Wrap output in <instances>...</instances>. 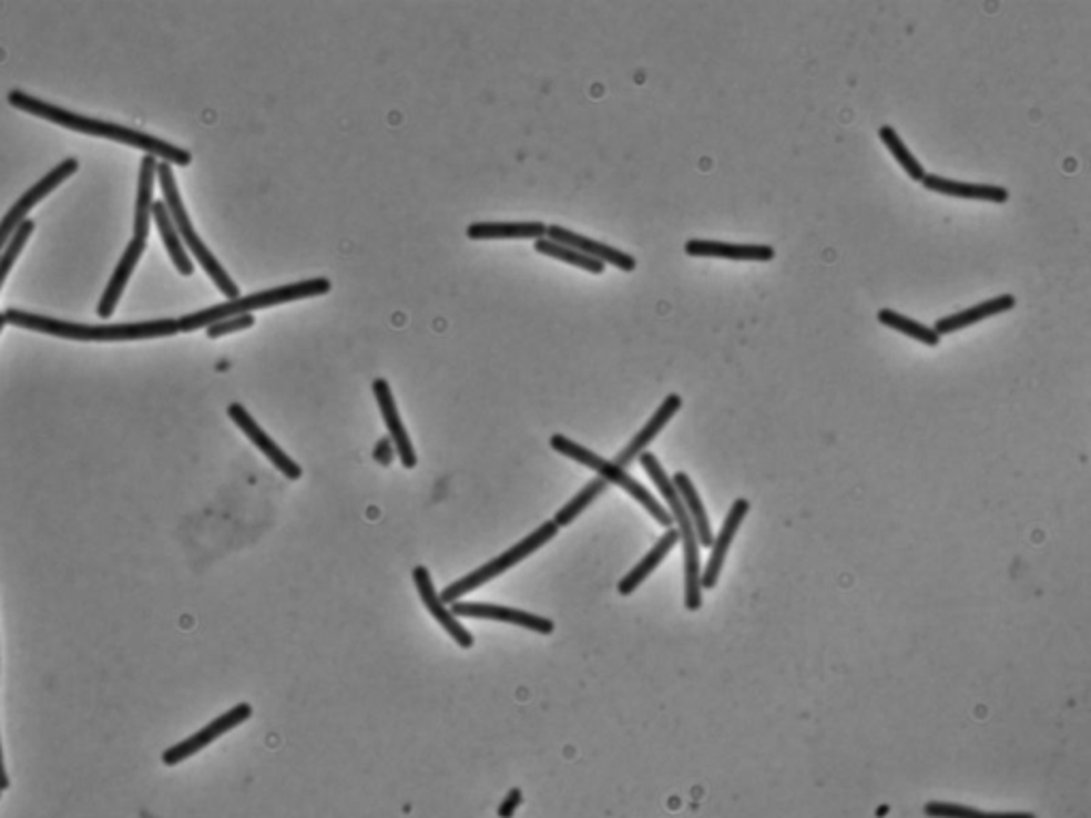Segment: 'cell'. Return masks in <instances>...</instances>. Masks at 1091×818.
<instances>
[{
  "instance_id": "1",
  "label": "cell",
  "mask_w": 1091,
  "mask_h": 818,
  "mask_svg": "<svg viewBox=\"0 0 1091 818\" xmlns=\"http://www.w3.org/2000/svg\"><path fill=\"white\" fill-rule=\"evenodd\" d=\"M9 103L13 108H18V110H24L28 113H32V115L45 117V120H50L54 124H60V126H67L71 131L85 133V135L105 136V139H113V141H120V143L135 145V147L145 150L154 159L161 156V159H164V163L186 166L192 161V154L188 150L177 147V145H173L169 141L159 139V136L147 135V133H141V131L122 126V124L105 122V120L88 117V115L75 113V111L55 108L52 103L41 101V99H34V96H30L27 92H20V90H11L9 92Z\"/></svg>"
},
{
  "instance_id": "2",
  "label": "cell",
  "mask_w": 1091,
  "mask_h": 818,
  "mask_svg": "<svg viewBox=\"0 0 1091 818\" xmlns=\"http://www.w3.org/2000/svg\"><path fill=\"white\" fill-rule=\"evenodd\" d=\"M4 320L13 327L50 333L55 337L78 339V341H131V339H150V337H166L180 333V325L173 318L163 320H145V323H126V325H80L67 323L58 318H48L39 314H30L22 309H7Z\"/></svg>"
},
{
  "instance_id": "3",
  "label": "cell",
  "mask_w": 1091,
  "mask_h": 818,
  "mask_svg": "<svg viewBox=\"0 0 1091 818\" xmlns=\"http://www.w3.org/2000/svg\"><path fill=\"white\" fill-rule=\"evenodd\" d=\"M333 288L330 279L328 277H314V279H300V282H293V284H284V286H275V288H269V290H261V293H254V295H247V297H237V299H228L226 303H218V305H212V307H205L201 311H194V314H188V316H182L177 320L180 325V330L184 333H191V330H196L201 327H210L214 323H220L224 318H231V316H242V314H252L256 309H265V307H273V305H279V303H288V300L307 299V297H320V295H328Z\"/></svg>"
},
{
  "instance_id": "4",
  "label": "cell",
  "mask_w": 1091,
  "mask_h": 818,
  "mask_svg": "<svg viewBox=\"0 0 1091 818\" xmlns=\"http://www.w3.org/2000/svg\"><path fill=\"white\" fill-rule=\"evenodd\" d=\"M640 463L646 469V473L653 478L656 489L665 497L672 519L679 524V538L684 545V605L686 610L695 612L702 607V572H700V542L695 535V526L691 522V517L682 503L681 494L676 491L672 478L665 473V469L659 463L653 452H642Z\"/></svg>"
},
{
  "instance_id": "5",
  "label": "cell",
  "mask_w": 1091,
  "mask_h": 818,
  "mask_svg": "<svg viewBox=\"0 0 1091 818\" xmlns=\"http://www.w3.org/2000/svg\"><path fill=\"white\" fill-rule=\"evenodd\" d=\"M156 175L161 180V188H163L164 194V205L171 214V219L180 233V237L188 244L192 249V254L198 258V263L203 265V269L210 273V277L216 282L220 290L228 297V299H237L239 297V288L237 284L231 279V275L226 273V269L220 265L218 258L212 254V249L205 246V242L198 237V233L194 231L192 226L191 218H188V212L184 207V201L180 196V191H177V182H175V175L171 171V164L159 163V168H156Z\"/></svg>"
},
{
  "instance_id": "6",
  "label": "cell",
  "mask_w": 1091,
  "mask_h": 818,
  "mask_svg": "<svg viewBox=\"0 0 1091 818\" xmlns=\"http://www.w3.org/2000/svg\"><path fill=\"white\" fill-rule=\"evenodd\" d=\"M550 446H552L557 452H561L563 457H568V459L575 461V463L584 464V467H591L593 471H598L601 480H605L608 484L612 482V484L621 487L623 491H628L629 494L635 499V501H640V503L649 510V514H651V517H653L659 524L670 526V524L674 522L672 514H670V512H665V508L656 501L655 497L649 492V489H646V487H642L635 478H631L628 473V469H623L621 464H616L614 461H605V459L600 457V454L591 452V450H589V448H584L582 443L573 441L570 437L561 436V433H559V436L550 437Z\"/></svg>"
},
{
  "instance_id": "7",
  "label": "cell",
  "mask_w": 1091,
  "mask_h": 818,
  "mask_svg": "<svg viewBox=\"0 0 1091 818\" xmlns=\"http://www.w3.org/2000/svg\"><path fill=\"white\" fill-rule=\"evenodd\" d=\"M557 533H559V526H557L552 520H548V522H544L542 526H538L531 535H527L522 542H519L517 545H512L510 550H506L501 556L492 559V561H489L487 565H482L480 570H476V572L465 575L461 580L452 582L450 586H446V589H443V593H441L439 597H441L443 603H455V601L459 600V597H465L467 593H471V591L480 589L482 584L491 582V580H494L497 575H501V573L512 570L514 565H519L520 561H524V559H527L529 554H533L538 548H542V545L548 544L550 540H554V535H557Z\"/></svg>"
},
{
  "instance_id": "8",
  "label": "cell",
  "mask_w": 1091,
  "mask_h": 818,
  "mask_svg": "<svg viewBox=\"0 0 1091 818\" xmlns=\"http://www.w3.org/2000/svg\"><path fill=\"white\" fill-rule=\"evenodd\" d=\"M78 166H80V163H78L75 159H67V161H62V163L54 166L48 175H43V177H41V180H39L32 188H28V191L20 196V201H16V205H13V207L4 214V218L0 219V254H2V249L7 247V244H9V237L16 233V228H18V226L24 222V218H27L28 212H30V209H32V207H34V205H37V203L45 196V194H50V192L54 191L58 184H62V182H64L71 173H75V171H78Z\"/></svg>"
},
{
  "instance_id": "9",
  "label": "cell",
  "mask_w": 1091,
  "mask_h": 818,
  "mask_svg": "<svg viewBox=\"0 0 1091 818\" xmlns=\"http://www.w3.org/2000/svg\"><path fill=\"white\" fill-rule=\"evenodd\" d=\"M252 716V708L247 704H239L233 709H228L226 714L218 716L214 723H210L207 727H203L198 734L171 746L169 750H164L163 761L164 765H177L182 764L184 759H188L192 755H196L198 750H203L205 746H210L214 739H218L220 736L228 734L231 729H235L237 725L246 723L247 718Z\"/></svg>"
},
{
  "instance_id": "10",
  "label": "cell",
  "mask_w": 1091,
  "mask_h": 818,
  "mask_svg": "<svg viewBox=\"0 0 1091 818\" xmlns=\"http://www.w3.org/2000/svg\"><path fill=\"white\" fill-rule=\"evenodd\" d=\"M455 616H467V618H478V621H497V623H510L517 627L538 631L542 635H550L554 631V623L544 616L522 612L514 607H503V605H492V603H465L455 601L452 610Z\"/></svg>"
},
{
  "instance_id": "11",
  "label": "cell",
  "mask_w": 1091,
  "mask_h": 818,
  "mask_svg": "<svg viewBox=\"0 0 1091 818\" xmlns=\"http://www.w3.org/2000/svg\"><path fill=\"white\" fill-rule=\"evenodd\" d=\"M228 416L231 420L246 433L247 439L272 461L288 480H299L303 476V469H300L297 461H293L275 441L272 437L265 433V429L252 418V413L247 411L242 403H231L228 406Z\"/></svg>"
},
{
  "instance_id": "12",
  "label": "cell",
  "mask_w": 1091,
  "mask_h": 818,
  "mask_svg": "<svg viewBox=\"0 0 1091 818\" xmlns=\"http://www.w3.org/2000/svg\"><path fill=\"white\" fill-rule=\"evenodd\" d=\"M546 237L552 239V242H559V244L573 247V249H578V252H582V254H587L591 258H598L603 265L605 263L608 265H614V267H619L623 272H633L635 265H638L635 258L631 254H628V252H623L619 247L608 246V244L598 242V239H591L587 235H580V233L570 231L565 226H559V224L546 226Z\"/></svg>"
},
{
  "instance_id": "13",
  "label": "cell",
  "mask_w": 1091,
  "mask_h": 818,
  "mask_svg": "<svg viewBox=\"0 0 1091 818\" xmlns=\"http://www.w3.org/2000/svg\"><path fill=\"white\" fill-rule=\"evenodd\" d=\"M414 584L418 589V595L422 603L427 605V610L431 612V616L436 618L437 623L443 627V631L461 646V648H471L473 646V635L467 631V628L459 623V618L446 607V603L439 597V593L436 591V584L431 580V573L425 568V565H418L414 572Z\"/></svg>"
},
{
  "instance_id": "14",
  "label": "cell",
  "mask_w": 1091,
  "mask_h": 818,
  "mask_svg": "<svg viewBox=\"0 0 1091 818\" xmlns=\"http://www.w3.org/2000/svg\"><path fill=\"white\" fill-rule=\"evenodd\" d=\"M748 512H751V503L746 499H736L734 501L727 519L723 522V529H721L716 542H712L708 565H706V570L702 573V589H714L716 586V582L721 577L723 563H725V556L730 552V545L734 542L737 529H740L742 520L746 519Z\"/></svg>"
},
{
  "instance_id": "15",
  "label": "cell",
  "mask_w": 1091,
  "mask_h": 818,
  "mask_svg": "<svg viewBox=\"0 0 1091 818\" xmlns=\"http://www.w3.org/2000/svg\"><path fill=\"white\" fill-rule=\"evenodd\" d=\"M374 395L378 399V406H380V411H383L384 425L388 427V433H390V441L395 446V450L399 452L401 457V463L404 467H416L418 459H416V452H414V446L409 441L408 431L404 427V420L399 416V409H397V403H395V397H392V390H390V384L386 382L384 378H376L374 380Z\"/></svg>"
},
{
  "instance_id": "16",
  "label": "cell",
  "mask_w": 1091,
  "mask_h": 818,
  "mask_svg": "<svg viewBox=\"0 0 1091 818\" xmlns=\"http://www.w3.org/2000/svg\"><path fill=\"white\" fill-rule=\"evenodd\" d=\"M681 408V395H676V392L667 395V397L663 399V403L656 408L655 413H653V418H651V420L642 427V431H640L638 436L633 437V439L629 441L628 448H625V450L616 457V461H614V463L621 464L623 469H628L629 464L633 463V461H635L642 452H646L649 443H651V441H653V439H655V437L663 431V427H665V425H667V422H670V420L679 413V409Z\"/></svg>"
},
{
  "instance_id": "17",
  "label": "cell",
  "mask_w": 1091,
  "mask_h": 818,
  "mask_svg": "<svg viewBox=\"0 0 1091 818\" xmlns=\"http://www.w3.org/2000/svg\"><path fill=\"white\" fill-rule=\"evenodd\" d=\"M689 256L702 258H725V260H748V263H767L776 256L774 247L746 246V244H727L714 239H689L684 244Z\"/></svg>"
},
{
  "instance_id": "18",
  "label": "cell",
  "mask_w": 1091,
  "mask_h": 818,
  "mask_svg": "<svg viewBox=\"0 0 1091 818\" xmlns=\"http://www.w3.org/2000/svg\"><path fill=\"white\" fill-rule=\"evenodd\" d=\"M1017 305V299L1012 295H1000V297H993V299L982 300L979 305H972V307H966L957 314H951V316H945L940 318L936 325H934V330L942 337V335H951L955 330H961V328L972 327L981 320H987L996 314H1005Z\"/></svg>"
},
{
  "instance_id": "19",
  "label": "cell",
  "mask_w": 1091,
  "mask_h": 818,
  "mask_svg": "<svg viewBox=\"0 0 1091 818\" xmlns=\"http://www.w3.org/2000/svg\"><path fill=\"white\" fill-rule=\"evenodd\" d=\"M924 188H928L931 192H938V194H947V196H957V198H968V201H989V203H1007L1009 201V191L1005 186H991V184H970V182H957V180H947V177H940V175H934V173H926L924 177Z\"/></svg>"
},
{
  "instance_id": "20",
  "label": "cell",
  "mask_w": 1091,
  "mask_h": 818,
  "mask_svg": "<svg viewBox=\"0 0 1091 818\" xmlns=\"http://www.w3.org/2000/svg\"><path fill=\"white\" fill-rule=\"evenodd\" d=\"M467 237L482 239H542L546 237L544 222H473L467 226Z\"/></svg>"
},
{
  "instance_id": "21",
  "label": "cell",
  "mask_w": 1091,
  "mask_h": 818,
  "mask_svg": "<svg viewBox=\"0 0 1091 818\" xmlns=\"http://www.w3.org/2000/svg\"><path fill=\"white\" fill-rule=\"evenodd\" d=\"M159 163L154 156H143L139 164V180H136V203H135V239L145 242L150 233V222H152V191H154V177H156Z\"/></svg>"
},
{
  "instance_id": "22",
  "label": "cell",
  "mask_w": 1091,
  "mask_h": 818,
  "mask_svg": "<svg viewBox=\"0 0 1091 818\" xmlns=\"http://www.w3.org/2000/svg\"><path fill=\"white\" fill-rule=\"evenodd\" d=\"M143 249H145V242H141V239H133L126 246V249H124V256L120 258L115 272L111 275L108 290L103 293V299L99 303V309L96 311H99L101 318H110L111 314H113V309H115V305L120 300V295H122V290H124L131 273L135 269V265L139 263V256L143 254Z\"/></svg>"
},
{
  "instance_id": "23",
  "label": "cell",
  "mask_w": 1091,
  "mask_h": 818,
  "mask_svg": "<svg viewBox=\"0 0 1091 818\" xmlns=\"http://www.w3.org/2000/svg\"><path fill=\"white\" fill-rule=\"evenodd\" d=\"M679 540H681V538H679V531H676V529H667V531L663 533V538H661V540L653 545V550H651V552H649V554H646V556H644V559H642V561H640V563H638V565H635V568H633V570H631V572H629L628 575L621 580V582H619V593H621V595H625V597L631 595V593H633V591H635V589H638V586H640V584H642V582H644L651 573L655 572L656 568H659V563H661V561L670 554V550H672L674 545L679 544Z\"/></svg>"
},
{
  "instance_id": "24",
  "label": "cell",
  "mask_w": 1091,
  "mask_h": 818,
  "mask_svg": "<svg viewBox=\"0 0 1091 818\" xmlns=\"http://www.w3.org/2000/svg\"><path fill=\"white\" fill-rule=\"evenodd\" d=\"M676 491L681 494L682 503L691 517V522L695 526V535H697V542L702 545H712L714 538H712V529H710L708 514L704 510V503L700 499V494L695 491L691 478L686 473L679 471L674 478H672Z\"/></svg>"
},
{
  "instance_id": "25",
  "label": "cell",
  "mask_w": 1091,
  "mask_h": 818,
  "mask_svg": "<svg viewBox=\"0 0 1091 818\" xmlns=\"http://www.w3.org/2000/svg\"><path fill=\"white\" fill-rule=\"evenodd\" d=\"M152 214H154V219H156V224H159V231H161V235H163L164 246L169 249V254H171V258H173L175 267L180 269V273L191 275V273L194 272V265H192L191 256H188L186 247L182 244V237H180V233H177V228H175V224H173V219H171V214H169V209H166L164 201H156V203L152 205Z\"/></svg>"
},
{
  "instance_id": "26",
  "label": "cell",
  "mask_w": 1091,
  "mask_h": 818,
  "mask_svg": "<svg viewBox=\"0 0 1091 818\" xmlns=\"http://www.w3.org/2000/svg\"><path fill=\"white\" fill-rule=\"evenodd\" d=\"M878 323L885 327L894 328V330H900L901 335H908V337L926 344L929 348H936L940 344V335L934 328L926 327V325H921L908 316H901L894 309L883 307L878 311Z\"/></svg>"
},
{
  "instance_id": "27",
  "label": "cell",
  "mask_w": 1091,
  "mask_h": 818,
  "mask_svg": "<svg viewBox=\"0 0 1091 818\" xmlns=\"http://www.w3.org/2000/svg\"><path fill=\"white\" fill-rule=\"evenodd\" d=\"M878 136L880 141L887 145V150L894 154V159L900 163L901 168L906 171V175L912 180V182H924L926 177V168L924 164L917 161V156L908 150V145L901 141V136L898 135V131L894 126H880L878 131Z\"/></svg>"
},
{
  "instance_id": "28",
  "label": "cell",
  "mask_w": 1091,
  "mask_h": 818,
  "mask_svg": "<svg viewBox=\"0 0 1091 818\" xmlns=\"http://www.w3.org/2000/svg\"><path fill=\"white\" fill-rule=\"evenodd\" d=\"M536 252H542L546 256H552V258H559L563 263H570V265H575L580 269H587L589 273H603L605 272V265L598 260V258H591L573 247L565 246V244H559V242H552L548 237H542V239H536Z\"/></svg>"
},
{
  "instance_id": "29",
  "label": "cell",
  "mask_w": 1091,
  "mask_h": 818,
  "mask_svg": "<svg viewBox=\"0 0 1091 818\" xmlns=\"http://www.w3.org/2000/svg\"><path fill=\"white\" fill-rule=\"evenodd\" d=\"M605 489H608V482H605V480H601V478L591 480V482H589L582 491L578 492V494L573 497L572 501H568V503H565V505H563V508L554 514L552 522H554L559 529H561V526L572 524L573 520L578 519V517H580V514H582V512H584V510H587V508H589V505H591V503H593L600 494L605 492Z\"/></svg>"
},
{
  "instance_id": "30",
  "label": "cell",
  "mask_w": 1091,
  "mask_h": 818,
  "mask_svg": "<svg viewBox=\"0 0 1091 818\" xmlns=\"http://www.w3.org/2000/svg\"><path fill=\"white\" fill-rule=\"evenodd\" d=\"M924 810L929 818H1037L1030 812H981L949 801H929Z\"/></svg>"
},
{
  "instance_id": "31",
  "label": "cell",
  "mask_w": 1091,
  "mask_h": 818,
  "mask_svg": "<svg viewBox=\"0 0 1091 818\" xmlns=\"http://www.w3.org/2000/svg\"><path fill=\"white\" fill-rule=\"evenodd\" d=\"M32 231H34V222L24 219V222L16 228V233H13V237L9 239L7 247L2 249V254H0V286H2V282H4V277H7L9 269L13 267L16 258L20 256L22 247L27 246L28 237H30V233H32Z\"/></svg>"
},
{
  "instance_id": "32",
  "label": "cell",
  "mask_w": 1091,
  "mask_h": 818,
  "mask_svg": "<svg viewBox=\"0 0 1091 818\" xmlns=\"http://www.w3.org/2000/svg\"><path fill=\"white\" fill-rule=\"evenodd\" d=\"M254 325V316L252 314H242V316H231V318H224L220 323H214L207 327V337L216 339V337H222L226 333H233V330H242V328H249Z\"/></svg>"
},
{
  "instance_id": "33",
  "label": "cell",
  "mask_w": 1091,
  "mask_h": 818,
  "mask_svg": "<svg viewBox=\"0 0 1091 818\" xmlns=\"http://www.w3.org/2000/svg\"><path fill=\"white\" fill-rule=\"evenodd\" d=\"M520 801H522V793H520V789H512V791L508 793V795H506V799L501 801L499 810H497L499 818L514 817V812H517Z\"/></svg>"
},
{
  "instance_id": "34",
  "label": "cell",
  "mask_w": 1091,
  "mask_h": 818,
  "mask_svg": "<svg viewBox=\"0 0 1091 818\" xmlns=\"http://www.w3.org/2000/svg\"><path fill=\"white\" fill-rule=\"evenodd\" d=\"M374 457H376V461H378V463H392V459H395V446H392L390 437H383V439L376 443V448H374Z\"/></svg>"
},
{
  "instance_id": "35",
  "label": "cell",
  "mask_w": 1091,
  "mask_h": 818,
  "mask_svg": "<svg viewBox=\"0 0 1091 818\" xmlns=\"http://www.w3.org/2000/svg\"><path fill=\"white\" fill-rule=\"evenodd\" d=\"M9 789V776L4 771V761H2V750H0V791Z\"/></svg>"
},
{
  "instance_id": "36",
  "label": "cell",
  "mask_w": 1091,
  "mask_h": 818,
  "mask_svg": "<svg viewBox=\"0 0 1091 818\" xmlns=\"http://www.w3.org/2000/svg\"><path fill=\"white\" fill-rule=\"evenodd\" d=\"M4 325H7V320H4V314H0V330H2V327H4Z\"/></svg>"
}]
</instances>
